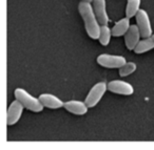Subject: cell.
Listing matches in <instances>:
<instances>
[{
	"mask_svg": "<svg viewBox=\"0 0 154 150\" xmlns=\"http://www.w3.org/2000/svg\"><path fill=\"white\" fill-rule=\"evenodd\" d=\"M15 98L26 108L33 112H40L43 110V104L40 102L39 98H35L31 93H29L26 89L17 88L14 91Z\"/></svg>",
	"mask_w": 154,
	"mask_h": 150,
	"instance_id": "7a4b0ae2",
	"label": "cell"
},
{
	"mask_svg": "<svg viewBox=\"0 0 154 150\" xmlns=\"http://www.w3.org/2000/svg\"><path fill=\"white\" fill-rule=\"evenodd\" d=\"M126 62V58L118 55L103 54L97 57V63L106 68H120Z\"/></svg>",
	"mask_w": 154,
	"mask_h": 150,
	"instance_id": "277c9868",
	"label": "cell"
},
{
	"mask_svg": "<svg viewBox=\"0 0 154 150\" xmlns=\"http://www.w3.org/2000/svg\"><path fill=\"white\" fill-rule=\"evenodd\" d=\"M141 38V34L139 28L137 26V24H133L130 26V28L128 30V32L125 35V44H126L127 49L129 51H134L135 47L137 46V44L139 43Z\"/></svg>",
	"mask_w": 154,
	"mask_h": 150,
	"instance_id": "ba28073f",
	"label": "cell"
},
{
	"mask_svg": "<svg viewBox=\"0 0 154 150\" xmlns=\"http://www.w3.org/2000/svg\"><path fill=\"white\" fill-rule=\"evenodd\" d=\"M137 65L134 62H126L122 67L119 68V76L120 77H127L130 76L131 74L136 70Z\"/></svg>",
	"mask_w": 154,
	"mask_h": 150,
	"instance_id": "2e32d148",
	"label": "cell"
},
{
	"mask_svg": "<svg viewBox=\"0 0 154 150\" xmlns=\"http://www.w3.org/2000/svg\"><path fill=\"white\" fill-rule=\"evenodd\" d=\"M108 89V84L106 82H98L91 88L88 96L86 98V103L89 106V108H93L99 103L101 98L103 97L105 93Z\"/></svg>",
	"mask_w": 154,
	"mask_h": 150,
	"instance_id": "3957f363",
	"label": "cell"
},
{
	"mask_svg": "<svg viewBox=\"0 0 154 150\" xmlns=\"http://www.w3.org/2000/svg\"><path fill=\"white\" fill-rule=\"evenodd\" d=\"M153 49H154V34H152L151 36L147 37V38H143V40L139 41L137 46L135 47L134 51L135 54H145Z\"/></svg>",
	"mask_w": 154,
	"mask_h": 150,
	"instance_id": "4fadbf2b",
	"label": "cell"
},
{
	"mask_svg": "<svg viewBox=\"0 0 154 150\" xmlns=\"http://www.w3.org/2000/svg\"><path fill=\"white\" fill-rule=\"evenodd\" d=\"M130 18L126 17L120 19L118 22H116L115 25L112 28V34L113 37H122L125 36L128 30L130 28Z\"/></svg>",
	"mask_w": 154,
	"mask_h": 150,
	"instance_id": "7c38bea8",
	"label": "cell"
},
{
	"mask_svg": "<svg viewBox=\"0 0 154 150\" xmlns=\"http://www.w3.org/2000/svg\"><path fill=\"white\" fill-rule=\"evenodd\" d=\"M64 108L66 110H68L69 112L76 116H84L88 112L89 106L87 105L86 102L82 101H76V100H71L64 103Z\"/></svg>",
	"mask_w": 154,
	"mask_h": 150,
	"instance_id": "30bf717a",
	"label": "cell"
},
{
	"mask_svg": "<svg viewBox=\"0 0 154 150\" xmlns=\"http://www.w3.org/2000/svg\"><path fill=\"white\" fill-rule=\"evenodd\" d=\"M113 36L112 34V28L108 26V24H103L100 26V33H99V38L98 41L101 45L107 46L111 41V37Z\"/></svg>",
	"mask_w": 154,
	"mask_h": 150,
	"instance_id": "5bb4252c",
	"label": "cell"
},
{
	"mask_svg": "<svg viewBox=\"0 0 154 150\" xmlns=\"http://www.w3.org/2000/svg\"><path fill=\"white\" fill-rule=\"evenodd\" d=\"M78 12L84 19L85 28H86L87 34L89 35V37L91 39H94V40L98 39L101 24L99 23L98 18L95 14L94 7L91 4V2L82 0L78 4Z\"/></svg>",
	"mask_w": 154,
	"mask_h": 150,
	"instance_id": "6da1fadb",
	"label": "cell"
},
{
	"mask_svg": "<svg viewBox=\"0 0 154 150\" xmlns=\"http://www.w3.org/2000/svg\"><path fill=\"white\" fill-rule=\"evenodd\" d=\"M24 108L26 107H24L17 99L12 102L9 109H8V113H7V124L9 125V126L15 125L16 123L20 120Z\"/></svg>",
	"mask_w": 154,
	"mask_h": 150,
	"instance_id": "52a82bcc",
	"label": "cell"
},
{
	"mask_svg": "<svg viewBox=\"0 0 154 150\" xmlns=\"http://www.w3.org/2000/svg\"><path fill=\"white\" fill-rule=\"evenodd\" d=\"M39 100L43 104V106L50 109H58L64 106V103L56 96L52 93H41L39 96Z\"/></svg>",
	"mask_w": 154,
	"mask_h": 150,
	"instance_id": "8fae6325",
	"label": "cell"
},
{
	"mask_svg": "<svg viewBox=\"0 0 154 150\" xmlns=\"http://www.w3.org/2000/svg\"><path fill=\"white\" fill-rule=\"evenodd\" d=\"M84 1H88V2H93V0H84Z\"/></svg>",
	"mask_w": 154,
	"mask_h": 150,
	"instance_id": "e0dca14e",
	"label": "cell"
},
{
	"mask_svg": "<svg viewBox=\"0 0 154 150\" xmlns=\"http://www.w3.org/2000/svg\"><path fill=\"white\" fill-rule=\"evenodd\" d=\"M93 7H94L95 14L98 18L99 23L108 24L110 21L109 15L107 13V4H106V0H93Z\"/></svg>",
	"mask_w": 154,
	"mask_h": 150,
	"instance_id": "9c48e42d",
	"label": "cell"
},
{
	"mask_svg": "<svg viewBox=\"0 0 154 150\" xmlns=\"http://www.w3.org/2000/svg\"><path fill=\"white\" fill-rule=\"evenodd\" d=\"M141 0H128L126 7V16L129 18L135 17L140 10Z\"/></svg>",
	"mask_w": 154,
	"mask_h": 150,
	"instance_id": "9a60e30c",
	"label": "cell"
},
{
	"mask_svg": "<svg viewBox=\"0 0 154 150\" xmlns=\"http://www.w3.org/2000/svg\"><path fill=\"white\" fill-rule=\"evenodd\" d=\"M108 89L116 95L131 96L134 93V87L130 83L122 80H113L108 83Z\"/></svg>",
	"mask_w": 154,
	"mask_h": 150,
	"instance_id": "8992f818",
	"label": "cell"
},
{
	"mask_svg": "<svg viewBox=\"0 0 154 150\" xmlns=\"http://www.w3.org/2000/svg\"><path fill=\"white\" fill-rule=\"evenodd\" d=\"M136 17V24L139 28L140 31L141 37L143 38H147V37L151 36L152 35V25H151V21H150V18L148 13L145 10H139Z\"/></svg>",
	"mask_w": 154,
	"mask_h": 150,
	"instance_id": "5b68a950",
	"label": "cell"
}]
</instances>
